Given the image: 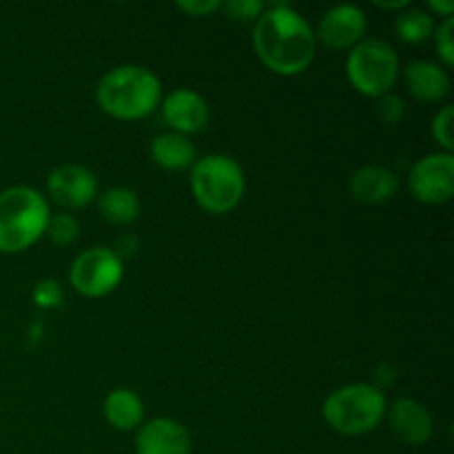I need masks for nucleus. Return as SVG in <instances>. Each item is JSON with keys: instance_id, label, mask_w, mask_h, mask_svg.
I'll use <instances>...</instances> for the list:
<instances>
[{"instance_id": "5701e85b", "label": "nucleus", "mask_w": 454, "mask_h": 454, "mask_svg": "<svg viewBox=\"0 0 454 454\" xmlns=\"http://www.w3.org/2000/svg\"><path fill=\"white\" fill-rule=\"evenodd\" d=\"M377 115L388 124H399L406 115V105L395 93H386V96L377 98Z\"/></svg>"}, {"instance_id": "9b49d317", "label": "nucleus", "mask_w": 454, "mask_h": 454, "mask_svg": "<svg viewBox=\"0 0 454 454\" xmlns=\"http://www.w3.org/2000/svg\"><path fill=\"white\" fill-rule=\"evenodd\" d=\"M191 434L180 421L158 417L140 426L136 437V454H191Z\"/></svg>"}, {"instance_id": "423d86ee", "label": "nucleus", "mask_w": 454, "mask_h": 454, "mask_svg": "<svg viewBox=\"0 0 454 454\" xmlns=\"http://www.w3.org/2000/svg\"><path fill=\"white\" fill-rule=\"evenodd\" d=\"M346 75L362 96L381 98L390 93L399 78V56L388 43L364 38L350 49L346 60Z\"/></svg>"}, {"instance_id": "1a4fd4ad", "label": "nucleus", "mask_w": 454, "mask_h": 454, "mask_svg": "<svg viewBox=\"0 0 454 454\" xmlns=\"http://www.w3.org/2000/svg\"><path fill=\"white\" fill-rule=\"evenodd\" d=\"M47 191L56 204L65 208H84L98 195V180L87 167L62 164L47 177Z\"/></svg>"}, {"instance_id": "2eb2a0df", "label": "nucleus", "mask_w": 454, "mask_h": 454, "mask_svg": "<svg viewBox=\"0 0 454 454\" xmlns=\"http://www.w3.org/2000/svg\"><path fill=\"white\" fill-rule=\"evenodd\" d=\"M406 87L417 100L421 102H442L450 91V78L446 69L430 60H415L403 69Z\"/></svg>"}, {"instance_id": "9d476101", "label": "nucleus", "mask_w": 454, "mask_h": 454, "mask_svg": "<svg viewBox=\"0 0 454 454\" xmlns=\"http://www.w3.org/2000/svg\"><path fill=\"white\" fill-rule=\"evenodd\" d=\"M368 29L366 13L355 4H340L319 20L315 38L328 49H353L364 40Z\"/></svg>"}, {"instance_id": "ddd939ff", "label": "nucleus", "mask_w": 454, "mask_h": 454, "mask_svg": "<svg viewBox=\"0 0 454 454\" xmlns=\"http://www.w3.org/2000/svg\"><path fill=\"white\" fill-rule=\"evenodd\" d=\"M386 417L395 437L406 446H424L433 437L430 412L417 399H397L393 406L386 408Z\"/></svg>"}, {"instance_id": "a878e982", "label": "nucleus", "mask_w": 454, "mask_h": 454, "mask_svg": "<svg viewBox=\"0 0 454 454\" xmlns=\"http://www.w3.org/2000/svg\"><path fill=\"white\" fill-rule=\"evenodd\" d=\"M222 7V3L217 0H180L177 3V9L184 12L186 16H193V18H202L208 16V13L217 12Z\"/></svg>"}, {"instance_id": "412c9836", "label": "nucleus", "mask_w": 454, "mask_h": 454, "mask_svg": "<svg viewBox=\"0 0 454 454\" xmlns=\"http://www.w3.org/2000/svg\"><path fill=\"white\" fill-rule=\"evenodd\" d=\"M452 118H454V106H443L433 120V127L430 133L437 140V145L442 146L443 153H450L454 142H452Z\"/></svg>"}, {"instance_id": "4468645a", "label": "nucleus", "mask_w": 454, "mask_h": 454, "mask_svg": "<svg viewBox=\"0 0 454 454\" xmlns=\"http://www.w3.org/2000/svg\"><path fill=\"white\" fill-rule=\"evenodd\" d=\"M399 177L390 168L368 164L357 168L350 177V193L362 204H384L397 195Z\"/></svg>"}, {"instance_id": "6ab92c4d", "label": "nucleus", "mask_w": 454, "mask_h": 454, "mask_svg": "<svg viewBox=\"0 0 454 454\" xmlns=\"http://www.w3.org/2000/svg\"><path fill=\"white\" fill-rule=\"evenodd\" d=\"M395 34L406 44H421L434 34V18L424 9H408L395 18Z\"/></svg>"}, {"instance_id": "7ed1b4c3", "label": "nucleus", "mask_w": 454, "mask_h": 454, "mask_svg": "<svg viewBox=\"0 0 454 454\" xmlns=\"http://www.w3.org/2000/svg\"><path fill=\"white\" fill-rule=\"evenodd\" d=\"M49 204L31 186L0 191V253L16 255L34 247L47 231Z\"/></svg>"}, {"instance_id": "6e6552de", "label": "nucleus", "mask_w": 454, "mask_h": 454, "mask_svg": "<svg viewBox=\"0 0 454 454\" xmlns=\"http://www.w3.org/2000/svg\"><path fill=\"white\" fill-rule=\"evenodd\" d=\"M408 189L412 198L430 207L446 204L454 193L452 153H430L417 160L408 171Z\"/></svg>"}, {"instance_id": "dca6fc26", "label": "nucleus", "mask_w": 454, "mask_h": 454, "mask_svg": "<svg viewBox=\"0 0 454 454\" xmlns=\"http://www.w3.org/2000/svg\"><path fill=\"white\" fill-rule=\"evenodd\" d=\"M151 160L164 171H184L198 162V151L189 137L171 131L151 142Z\"/></svg>"}, {"instance_id": "b1692460", "label": "nucleus", "mask_w": 454, "mask_h": 454, "mask_svg": "<svg viewBox=\"0 0 454 454\" xmlns=\"http://www.w3.org/2000/svg\"><path fill=\"white\" fill-rule=\"evenodd\" d=\"M224 12L229 13L233 20H257L260 13L264 12V4L257 0H231V3L222 4Z\"/></svg>"}, {"instance_id": "393cba45", "label": "nucleus", "mask_w": 454, "mask_h": 454, "mask_svg": "<svg viewBox=\"0 0 454 454\" xmlns=\"http://www.w3.org/2000/svg\"><path fill=\"white\" fill-rule=\"evenodd\" d=\"M34 301L40 309H56L62 301V291L56 279H44L34 288Z\"/></svg>"}, {"instance_id": "f8f14e48", "label": "nucleus", "mask_w": 454, "mask_h": 454, "mask_svg": "<svg viewBox=\"0 0 454 454\" xmlns=\"http://www.w3.org/2000/svg\"><path fill=\"white\" fill-rule=\"evenodd\" d=\"M162 118L173 133L191 136L208 124V105L193 89H176L162 100Z\"/></svg>"}, {"instance_id": "bb28decb", "label": "nucleus", "mask_w": 454, "mask_h": 454, "mask_svg": "<svg viewBox=\"0 0 454 454\" xmlns=\"http://www.w3.org/2000/svg\"><path fill=\"white\" fill-rule=\"evenodd\" d=\"M428 9L437 13V16H443V20H446V18H452L454 3H450V0H446V3H442V0H430Z\"/></svg>"}, {"instance_id": "4be33fe9", "label": "nucleus", "mask_w": 454, "mask_h": 454, "mask_svg": "<svg viewBox=\"0 0 454 454\" xmlns=\"http://www.w3.org/2000/svg\"><path fill=\"white\" fill-rule=\"evenodd\" d=\"M434 43H437V53L443 65L450 69L454 65V18H446L442 25L434 29Z\"/></svg>"}, {"instance_id": "f03ea898", "label": "nucleus", "mask_w": 454, "mask_h": 454, "mask_svg": "<svg viewBox=\"0 0 454 454\" xmlns=\"http://www.w3.org/2000/svg\"><path fill=\"white\" fill-rule=\"evenodd\" d=\"M96 100L115 120H140L153 114L162 100L160 78L146 67L124 65L106 71L96 87Z\"/></svg>"}, {"instance_id": "39448f33", "label": "nucleus", "mask_w": 454, "mask_h": 454, "mask_svg": "<svg viewBox=\"0 0 454 454\" xmlns=\"http://www.w3.org/2000/svg\"><path fill=\"white\" fill-rule=\"evenodd\" d=\"M386 408L384 390L372 384H348L328 395L322 417L335 433L359 437L372 433L384 421Z\"/></svg>"}, {"instance_id": "cd10ccee", "label": "nucleus", "mask_w": 454, "mask_h": 454, "mask_svg": "<svg viewBox=\"0 0 454 454\" xmlns=\"http://www.w3.org/2000/svg\"><path fill=\"white\" fill-rule=\"evenodd\" d=\"M375 4L380 9H406L411 3H408V0H395V3H380V0H377Z\"/></svg>"}, {"instance_id": "a211bd4d", "label": "nucleus", "mask_w": 454, "mask_h": 454, "mask_svg": "<svg viewBox=\"0 0 454 454\" xmlns=\"http://www.w3.org/2000/svg\"><path fill=\"white\" fill-rule=\"evenodd\" d=\"M98 211L109 224L129 226L140 217V200L131 189L115 186V189L105 191L98 202Z\"/></svg>"}, {"instance_id": "f3484780", "label": "nucleus", "mask_w": 454, "mask_h": 454, "mask_svg": "<svg viewBox=\"0 0 454 454\" xmlns=\"http://www.w3.org/2000/svg\"><path fill=\"white\" fill-rule=\"evenodd\" d=\"M105 419L109 421L111 428L122 430H136L142 426L145 419V403H142L140 395H136L129 388H118L109 393L105 399Z\"/></svg>"}, {"instance_id": "0eeeda50", "label": "nucleus", "mask_w": 454, "mask_h": 454, "mask_svg": "<svg viewBox=\"0 0 454 454\" xmlns=\"http://www.w3.org/2000/svg\"><path fill=\"white\" fill-rule=\"evenodd\" d=\"M124 278L122 260L111 248L93 247L80 253L69 270L71 286L84 297H105L120 286Z\"/></svg>"}, {"instance_id": "f257e3e1", "label": "nucleus", "mask_w": 454, "mask_h": 454, "mask_svg": "<svg viewBox=\"0 0 454 454\" xmlns=\"http://www.w3.org/2000/svg\"><path fill=\"white\" fill-rule=\"evenodd\" d=\"M253 49L262 65L273 74L300 75L313 65L317 38L300 12L288 4H273L255 20Z\"/></svg>"}, {"instance_id": "aec40b11", "label": "nucleus", "mask_w": 454, "mask_h": 454, "mask_svg": "<svg viewBox=\"0 0 454 454\" xmlns=\"http://www.w3.org/2000/svg\"><path fill=\"white\" fill-rule=\"evenodd\" d=\"M44 233L51 238L53 244L58 247H71V244L78 239L80 235V224L74 215L69 213H58V215H51L47 222V231Z\"/></svg>"}, {"instance_id": "20e7f679", "label": "nucleus", "mask_w": 454, "mask_h": 454, "mask_svg": "<svg viewBox=\"0 0 454 454\" xmlns=\"http://www.w3.org/2000/svg\"><path fill=\"white\" fill-rule=\"evenodd\" d=\"M191 191L202 211L211 215H226L242 202L247 177L233 158L211 153L191 167Z\"/></svg>"}]
</instances>
